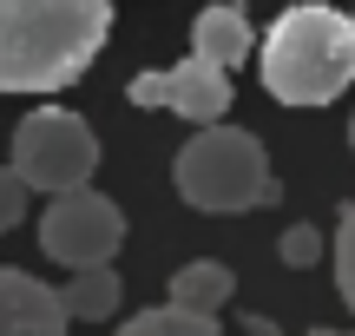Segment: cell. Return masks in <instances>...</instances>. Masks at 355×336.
I'll return each instance as SVG.
<instances>
[{
    "mask_svg": "<svg viewBox=\"0 0 355 336\" xmlns=\"http://www.w3.org/2000/svg\"><path fill=\"white\" fill-rule=\"evenodd\" d=\"M112 0H0V92H60L99 60Z\"/></svg>",
    "mask_w": 355,
    "mask_h": 336,
    "instance_id": "1",
    "label": "cell"
},
{
    "mask_svg": "<svg viewBox=\"0 0 355 336\" xmlns=\"http://www.w3.org/2000/svg\"><path fill=\"white\" fill-rule=\"evenodd\" d=\"M257 73H263V92L283 106H329L355 79V13H336L322 0L277 13L257 53Z\"/></svg>",
    "mask_w": 355,
    "mask_h": 336,
    "instance_id": "2",
    "label": "cell"
},
{
    "mask_svg": "<svg viewBox=\"0 0 355 336\" xmlns=\"http://www.w3.org/2000/svg\"><path fill=\"white\" fill-rule=\"evenodd\" d=\"M171 178H178V198H184L191 211H217V218H230V211H257V205L277 198L263 139L243 132V126H224V119L198 126L184 145H178Z\"/></svg>",
    "mask_w": 355,
    "mask_h": 336,
    "instance_id": "3",
    "label": "cell"
},
{
    "mask_svg": "<svg viewBox=\"0 0 355 336\" xmlns=\"http://www.w3.org/2000/svg\"><path fill=\"white\" fill-rule=\"evenodd\" d=\"M13 165L33 192H73V185H92L99 171V139L66 106H33L13 132Z\"/></svg>",
    "mask_w": 355,
    "mask_h": 336,
    "instance_id": "4",
    "label": "cell"
},
{
    "mask_svg": "<svg viewBox=\"0 0 355 336\" xmlns=\"http://www.w3.org/2000/svg\"><path fill=\"white\" fill-rule=\"evenodd\" d=\"M125 244V211L112 205L92 185H73V192H53L46 218H40V251L66 271L79 264H112V251Z\"/></svg>",
    "mask_w": 355,
    "mask_h": 336,
    "instance_id": "5",
    "label": "cell"
},
{
    "mask_svg": "<svg viewBox=\"0 0 355 336\" xmlns=\"http://www.w3.org/2000/svg\"><path fill=\"white\" fill-rule=\"evenodd\" d=\"M125 99L132 106H158V112H178V119H191V126H211V119H224L230 112V66H211V60H178L165 66V73H139L125 86Z\"/></svg>",
    "mask_w": 355,
    "mask_h": 336,
    "instance_id": "6",
    "label": "cell"
},
{
    "mask_svg": "<svg viewBox=\"0 0 355 336\" xmlns=\"http://www.w3.org/2000/svg\"><path fill=\"white\" fill-rule=\"evenodd\" d=\"M66 324H73V310L60 290L0 264V336H66Z\"/></svg>",
    "mask_w": 355,
    "mask_h": 336,
    "instance_id": "7",
    "label": "cell"
},
{
    "mask_svg": "<svg viewBox=\"0 0 355 336\" xmlns=\"http://www.w3.org/2000/svg\"><path fill=\"white\" fill-rule=\"evenodd\" d=\"M250 47H257V33H250L237 0H217V7H204L198 20H191V53L211 60V66H230V73H237V66L250 60Z\"/></svg>",
    "mask_w": 355,
    "mask_h": 336,
    "instance_id": "8",
    "label": "cell"
},
{
    "mask_svg": "<svg viewBox=\"0 0 355 336\" xmlns=\"http://www.w3.org/2000/svg\"><path fill=\"white\" fill-rule=\"evenodd\" d=\"M230 297H237V277H230V264H217V258H198V264H184V271H171V303H184V310L217 317Z\"/></svg>",
    "mask_w": 355,
    "mask_h": 336,
    "instance_id": "9",
    "label": "cell"
},
{
    "mask_svg": "<svg viewBox=\"0 0 355 336\" xmlns=\"http://www.w3.org/2000/svg\"><path fill=\"white\" fill-rule=\"evenodd\" d=\"M60 297H66V310H73V324H105V317L119 310V271L112 264H79L60 284Z\"/></svg>",
    "mask_w": 355,
    "mask_h": 336,
    "instance_id": "10",
    "label": "cell"
},
{
    "mask_svg": "<svg viewBox=\"0 0 355 336\" xmlns=\"http://www.w3.org/2000/svg\"><path fill=\"white\" fill-rule=\"evenodd\" d=\"M119 336H224L217 317L204 310H184V303H158V310H139L119 324Z\"/></svg>",
    "mask_w": 355,
    "mask_h": 336,
    "instance_id": "11",
    "label": "cell"
},
{
    "mask_svg": "<svg viewBox=\"0 0 355 336\" xmlns=\"http://www.w3.org/2000/svg\"><path fill=\"white\" fill-rule=\"evenodd\" d=\"M336 290H343V303L355 310V205L336 224Z\"/></svg>",
    "mask_w": 355,
    "mask_h": 336,
    "instance_id": "12",
    "label": "cell"
},
{
    "mask_svg": "<svg viewBox=\"0 0 355 336\" xmlns=\"http://www.w3.org/2000/svg\"><path fill=\"white\" fill-rule=\"evenodd\" d=\"M26 198H33V185H26L20 165L7 158V165H0V231H13V224L26 218Z\"/></svg>",
    "mask_w": 355,
    "mask_h": 336,
    "instance_id": "13",
    "label": "cell"
},
{
    "mask_svg": "<svg viewBox=\"0 0 355 336\" xmlns=\"http://www.w3.org/2000/svg\"><path fill=\"white\" fill-rule=\"evenodd\" d=\"M283 264H290V271H309V264L322 258V237H316V224H296V231H283Z\"/></svg>",
    "mask_w": 355,
    "mask_h": 336,
    "instance_id": "14",
    "label": "cell"
},
{
    "mask_svg": "<svg viewBox=\"0 0 355 336\" xmlns=\"http://www.w3.org/2000/svg\"><path fill=\"white\" fill-rule=\"evenodd\" d=\"M316 336H355V330H316Z\"/></svg>",
    "mask_w": 355,
    "mask_h": 336,
    "instance_id": "15",
    "label": "cell"
},
{
    "mask_svg": "<svg viewBox=\"0 0 355 336\" xmlns=\"http://www.w3.org/2000/svg\"><path fill=\"white\" fill-rule=\"evenodd\" d=\"M349 145H355V119H349Z\"/></svg>",
    "mask_w": 355,
    "mask_h": 336,
    "instance_id": "16",
    "label": "cell"
}]
</instances>
